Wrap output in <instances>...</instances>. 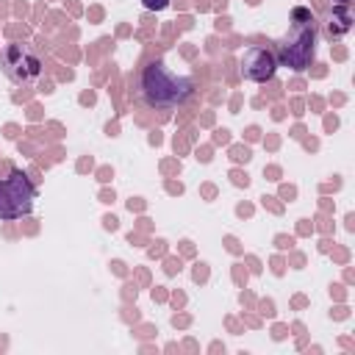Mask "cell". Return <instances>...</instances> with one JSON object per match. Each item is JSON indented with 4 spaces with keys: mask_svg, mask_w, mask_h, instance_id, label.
Returning a JSON list of instances; mask_svg holds the SVG:
<instances>
[{
    "mask_svg": "<svg viewBox=\"0 0 355 355\" xmlns=\"http://www.w3.org/2000/svg\"><path fill=\"white\" fill-rule=\"evenodd\" d=\"M141 6H144L147 11H161V8L169 6V0H141Z\"/></svg>",
    "mask_w": 355,
    "mask_h": 355,
    "instance_id": "cell-7",
    "label": "cell"
},
{
    "mask_svg": "<svg viewBox=\"0 0 355 355\" xmlns=\"http://www.w3.org/2000/svg\"><path fill=\"white\" fill-rule=\"evenodd\" d=\"M349 25H352V17H349L344 8H333V11H330V17H327V31H330L333 36L347 33Z\"/></svg>",
    "mask_w": 355,
    "mask_h": 355,
    "instance_id": "cell-6",
    "label": "cell"
},
{
    "mask_svg": "<svg viewBox=\"0 0 355 355\" xmlns=\"http://www.w3.org/2000/svg\"><path fill=\"white\" fill-rule=\"evenodd\" d=\"M291 17L294 22V39L291 42H280L277 44V55L283 67L291 69H305L313 61V44H316V28H313V17L308 8H294Z\"/></svg>",
    "mask_w": 355,
    "mask_h": 355,
    "instance_id": "cell-2",
    "label": "cell"
},
{
    "mask_svg": "<svg viewBox=\"0 0 355 355\" xmlns=\"http://www.w3.org/2000/svg\"><path fill=\"white\" fill-rule=\"evenodd\" d=\"M338 3H349V0H338Z\"/></svg>",
    "mask_w": 355,
    "mask_h": 355,
    "instance_id": "cell-8",
    "label": "cell"
},
{
    "mask_svg": "<svg viewBox=\"0 0 355 355\" xmlns=\"http://www.w3.org/2000/svg\"><path fill=\"white\" fill-rule=\"evenodd\" d=\"M36 186L22 169H11L6 178H0V219H22L33 211Z\"/></svg>",
    "mask_w": 355,
    "mask_h": 355,
    "instance_id": "cell-3",
    "label": "cell"
},
{
    "mask_svg": "<svg viewBox=\"0 0 355 355\" xmlns=\"http://www.w3.org/2000/svg\"><path fill=\"white\" fill-rule=\"evenodd\" d=\"M0 67L14 83H33L42 75V58L28 44H8L3 50Z\"/></svg>",
    "mask_w": 355,
    "mask_h": 355,
    "instance_id": "cell-4",
    "label": "cell"
},
{
    "mask_svg": "<svg viewBox=\"0 0 355 355\" xmlns=\"http://www.w3.org/2000/svg\"><path fill=\"white\" fill-rule=\"evenodd\" d=\"M277 69V58L272 50L266 47H250L244 55H241V75L247 80H255V83H266L272 80Z\"/></svg>",
    "mask_w": 355,
    "mask_h": 355,
    "instance_id": "cell-5",
    "label": "cell"
},
{
    "mask_svg": "<svg viewBox=\"0 0 355 355\" xmlns=\"http://www.w3.org/2000/svg\"><path fill=\"white\" fill-rule=\"evenodd\" d=\"M141 97L147 105L153 108H172V105H180L194 83L189 75H178L172 67H166L164 61H150L144 69H141Z\"/></svg>",
    "mask_w": 355,
    "mask_h": 355,
    "instance_id": "cell-1",
    "label": "cell"
}]
</instances>
